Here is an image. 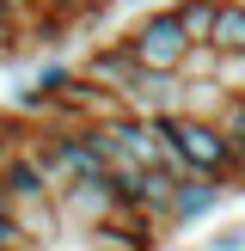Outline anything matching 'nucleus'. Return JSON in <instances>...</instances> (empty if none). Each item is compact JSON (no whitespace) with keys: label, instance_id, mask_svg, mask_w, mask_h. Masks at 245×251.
I'll return each instance as SVG.
<instances>
[{"label":"nucleus","instance_id":"nucleus-7","mask_svg":"<svg viewBox=\"0 0 245 251\" xmlns=\"http://www.w3.org/2000/svg\"><path fill=\"white\" fill-rule=\"evenodd\" d=\"M80 74H86V80H98L104 92H117V98H122V92L135 86V74H141V61H135V49L122 43V37H110V43H98L92 55L80 61Z\"/></svg>","mask_w":245,"mask_h":251},{"label":"nucleus","instance_id":"nucleus-9","mask_svg":"<svg viewBox=\"0 0 245 251\" xmlns=\"http://www.w3.org/2000/svg\"><path fill=\"white\" fill-rule=\"evenodd\" d=\"M208 80H220L227 92H245V49H215V68Z\"/></svg>","mask_w":245,"mask_h":251},{"label":"nucleus","instance_id":"nucleus-6","mask_svg":"<svg viewBox=\"0 0 245 251\" xmlns=\"http://www.w3.org/2000/svg\"><path fill=\"white\" fill-rule=\"evenodd\" d=\"M239 190V184H220V178H184L178 184V196H172V215H166V233H178V227H196V221H208L227 196Z\"/></svg>","mask_w":245,"mask_h":251},{"label":"nucleus","instance_id":"nucleus-5","mask_svg":"<svg viewBox=\"0 0 245 251\" xmlns=\"http://www.w3.org/2000/svg\"><path fill=\"white\" fill-rule=\"evenodd\" d=\"M110 135H117V147L129 159H141V166H166V172L184 178V166H178V153H172L166 123H159V117H135V110H122V117L110 123Z\"/></svg>","mask_w":245,"mask_h":251},{"label":"nucleus","instance_id":"nucleus-12","mask_svg":"<svg viewBox=\"0 0 245 251\" xmlns=\"http://www.w3.org/2000/svg\"><path fill=\"white\" fill-rule=\"evenodd\" d=\"M208 251H245V227H220L215 239H208Z\"/></svg>","mask_w":245,"mask_h":251},{"label":"nucleus","instance_id":"nucleus-10","mask_svg":"<svg viewBox=\"0 0 245 251\" xmlns=\"http://www.w3.org/2000/svg\"><path fill=\"white\" fill-rule=\"evenodd\" d=\"M215 123H220V129H227V141H233V147H239V153H245V92H227V98H220Z\"/></svg>","mask_w":245,"mask_h":251},{"label":"nucleus","instance_id":"nucleus-3","mask_svg":"<svg viewBox=\"0 0 245 251\" xmlns=\"http://www.w3.org/2000/svg\"><path fill=\"white\" fill-rule=\"evenodd\" d=\"M122 208H129V202H122V190H117V178H110V172H92V178L61 184V215H68V227H80V233L117 221Z\"/></svg>","mask_w":245,"mask_h":251},{"label":"nucleus","instance_id":"nucleus-1","mask_svg":"<svg viewBox=\"0 0 245 251\" xmlns=\"http://www.w3.org/2000/svg\"><path fill=\"white\" fill-rule=\"evenodd\" d=\"M166 141H172V153H178L184 178L245 184V153L227 141V129H220L215 117H202V110H178V117H166Z\"/></svg>","mask_w":245,"mask_h":251},{"label":"nucleus","instance_id":"nucleus-2","mask_svg":"<svg viewBox=\"0 0 245 251\" xmlns=\"http://www.w3.org/2000/svg\"><path fill=\"white\" fill-rule=\"evenodd\" d=\"M122 43L135 49V61H141V68H166V74H184V61L196 55V37H190V25H184L178 0L147 6L141 19H129Z\"/></svg>","mask_w":245,"mask_h":251},{"label":"nucleus","instance_id":"nucleus-14","mask_svg":"<svg viewBox=\"0 0 245 251\" xmlns=\"http://www.w3.org/2000/svg\"><path fill=\"white\" fill-rule=\"evenodd\" d=\"M0 159H6V153H0Z\"/></svg>","mask_w":245,"mask_h":251},{"label":"nucleus","instance_id":"nucleus-11","mask_svg":"<svg viewBox=\"0 0 245 251\" xmlns=\"http://www.w3.org/2000/svg\"><path fill=\"white\" fill-rule=\"evenodd\" d=\"M208 43H215V49H245V6H220Z\"/></svg>","mask_w":245,"mask_h":251},{"label":"nucleus","instance_id":"nucleus-4","mask_svg":"<svg viewBox=\"0 0 245 251\" xmlns=\"http://www.w3.org/2000/svg\"><path fill=\"white\" fill-rule=\"evenodd\" d=\"M122 110H135V117H178V110H190V74H166V68H141L135 74V86L122 92Z\"/></svg>","mask_w":245,"mask_h":251},{"label":"nucleus","instance_id":"nucleus-13","mask_svg":"<svg viewBox=\"0 0 245 251\" xmlns=\"http://www.w3.org/2000/svg\"><path fill=\"white\" fill-rule=\"evenodd\" d=\"M227 6H245V0H227Z\"/></svg>","mask_w":245,"mask_h":251},{"label":"nucleus","instance_id":"nucleus-8","mask_svg":"<svg viewBox=\"0 0 245 251\" xmlns=\"http://www.w3.org/2000/svg\"><path fill=\"white\" fill-rule=\"evenodd\" d=\"M220 6H227V0H178V12H184V25H190V37H196V43H208V37H215Z\"/></svg>","mask_w":245,"mask_h":251}]
</instances>
